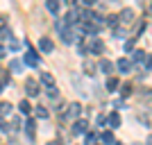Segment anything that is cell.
I'll return each instance as SVG.
<instances>
[{
	"instance_id": "25",
	"label": "cell",
	"mask_w": 152,
	"mask_h": 145,
	"mask_svg": "<svg viewBox=\"0 0 152 145\" xmlns=\"http://www.w3.org/2000/svg\"><path fill=\"white\" fill-rule=\"evenodd\" d=\"M84 143H86V145H93V143H95V134H86Z\"/></svg>"
},
{
	"instance_id": "4",
	"label": "cell",
	"mask_w": 152,
	"mask_h": 145,
	"mask_svg": "<svg viewBox=\"0 0 152 145\" xmlns=\"http://www.w3.org/2000/svg\"><path fill=\"white\" fill-rule=\"evenodd\" d=\"M104 120L109 122V127H111V129H118V127H121V114H118V111H111Z\"/></svg>"
},
{
	"instance_id": "32",
	"label": "cell",
	"mask_w": 152,
	"mask_h": 145,
	"mask_svg": "<svg viewBox=\"0 0 152 145\" xmlns=\"http://www.w3.org/2000/svg\"><path fill=\"white\" fill-rule=\"evenodd\" d=\"M5 55H7V48H5V45H0V59L5 57Z\"/></svg>"
},
{
	"instance_id": "15",
	"label": "cell",
	"mask_w": 152,
	"mask_h": 145,
	"mask_svg": "<svg viewBox=\"0 0 152 145\" xmlns=\"http://www.w3.org/2000/svg\"><path fill=\"white\" fill-rule=\"evenodd\" d=\"M25 127H27V134H30V136H34V129H37V122H34V118H27Z\"/></svg>"
},
{
	"instance_id": "18",
	"label": "cell",
	"mask_w": 152,
	"mask_h": 145,
	"mask_svg": "<svg viewBox=\"0 0 152 145\" xmlns=\"http://www.w3.org/2000/svg\"><path fill=\"white\" fill-rule=\"evenodd\" d=\"M107 88L109 91H116V88H118V79H116V77H109L107 79Z\"/></svg>"
},
{
	"instance_id": "21",
	"label": "cell",
	"mask_w": 152,
	"mask_h": 145,
	"mask_svg": "<svg viewBox=\"0 0 152 145\" xmlns=\"http://www.w3.org/2000/svg\"><path fill=\"white\" fill-rule=\"evenodd\" d=\"M121 95H123V98L132 95V86H129V84H123V86H121Z\"/></svg>"
},
{
	"instance_id": "24",
	"label": "cell",
	"mask_w": 152,
	"mask_h": 145,
	"mask_svg": "<svg viewBox=\"0 0 152 145\" xmlns=\"http://www.w3.org/2000/svg\"><path fill=\"white\" fill-rule=\"evenodd\" d=\"M48 98H50V100H52V98H59V91L55 86H50V88H48Z\"/></svg>"
},
{
	"instance_id": "14",
	"label": "cell",
	"mask_w": 152,
	"mask_h": 145,
	"mask_svg": "<svg viewBox=\"0 0 152 145\" xmlns=\"http://www.w3.org/2000/svg\"><path fill=\"white\" fill-rule=\"evenodd\" d=\"M18 109L23 111V114H30V111H32V104H30L27 100H20V102H18Z\"/></svg>"
},
{
	"instance_id": "12",
	"label": "cell",
	"mask_w": 152,
	"mask_h": 145,
	"mask_svg": "<svg viewBox=\"0 0 152 145\" xmlns=\"http://www.w3.org/2000/svg\"><path fill=\"white\" fill-rule=\"evenodd\" d=\"M132 18H134V12H132V9H123V14H121V20H123V23H132Z\"/></svg>"
},
{
	"instance_id": "19",
	"label": "cell",
	"mask_w": 152,
	"mask_h": 145,
	"mask_svg": "<svg viewBox=\"0 0 152 145\" xmlns=\"http://www.w3.org/2000/svg\"><path fill=\"white\" fill-rule=\"evenodd\" d=\"M0 39H12V30H9V27H0Z\"/></svg>"
},
{
	"instance_id": "16",
	"label": "cell",
	"mask_w": 152,
	"mask_h": 145,
	"mask_svg": "<svg viewBox=\"0 0 152 145\" xmlns=\"http://www.w3.org/2000/svg\"><path fill=\"white\" fill-rule=\"evenodd\" d=\"M134 61H145V59H148V55H145V52H143V50H134Z\"/></svg>"
},
{
	"instance_id": "10",
	"label": "cell",
	"mask_w": 152,
	"mask_h": 145,
	"mask_svg": "<svg viewBox=\"0 0 152 145\" xmlns=\"http://www.w3.org/2000/svg\"><path fill=\"white\" fill-rule=\"evenodd\" d=\"M100 68H102V73H107V75H109V73L114 70V63L109 61V59H102V61H100Z\"/></svg>"
},
{
	"instance_id": "17",
	"label": "cell",
	"mask_w": 152,
	"mask_h": 145,
	"mask_svg": "<svg viewBox=\"0 0 152 145\" xmlns=\"http://www.w3.org/2000/svg\"><path fill=\"white\" fill-rule=\"evenodd\" d=\"M0 114H2V116L12 114V104H9V102H0Z\"/></svg>"
},
{
	"instance_id": "7",
	"label": "cell",
	"mask_w": 152,
	"mask_h": 145,
	"mask_svg": "<svg viewBox=\"0 0 152 145\" xmlns=\"http://www.w3.org/2000/svg\"><path fill=\"white\" fill-rule=\"evenodd\" d=\"M39 48H41L43 52H52V48H55V45H52V41H50L48 36H43V39H39Z\"/></svg>"
},
{
	"instance_id": "33",
	"label": "cell",
	"mask_w": 152,
	"mask_h": 145,
	"mask_svg": "<svg viewBox=\"0 0 152 145\" xmlns=\"http://www.w3.org/2000/svg\"><path fill=\"white\" fill-rule=\"evenodd\" d=\"M48 145H59V141H50V143H48Z\"/></svg>"
},
{
	"instance_id": "30",
	"label": "cell",
	"mask_w": 152,
	"mask_h": 145,
	"mask_svg": "<svg viewBox=\"0 0 152 145\" xmlns=\"http://www.w3.org/2000/svg\"><path fill=\"white\" fill-rule=\"evenodd\" d=\"M107 23H109V25H116V23H118V18H116V16H109Z\"/></svg>"
},
{
	"instance_id": "9",
	"label": "cell",
	"mask_w": 152,
	"mask_h": 145,
	"mask_svg": "<svg viewBox=\"0 0 152 145\" xmlns=\"http://www.w3.org/2000/svg\"><path fill=\"white\" fill-rule=\"evenodd\" d=\"M77 16H80L77 9H70V12L66 14V23H68V25H75V23H77Z\"/></svg>"
},
{
	"instance_id": "22",
	"label": "cell",
	"mask_w": 152,
	"mask_h": 145,
	"mask_svg": "<svg viewBox=\"0 0 152 145\" xmlns=\"http://www.w3.org/2000/svg\"><path fill=\"white\" fill-rule=\"evenodd\" d=\"M37 116H39V118H48L50 114H48V109H45V107H37Z\"/></svg>"
},
{
	"instance_id": "28",
	"label": "cell",
	"mask_w": 152,
	"mask_h": 145,
	"mask_svg": "<svg viewBox=\"0 0 152 145\" xmlns=\"http://www.w3.org/2000/svg\"><path fill=\"white\" fill-rule=\"evenodd\" d=\"M0 132H9V125H7L5 120H0Z\"/></svg>"
},
{
	"instance_id": "6",
	"label": "cell",
	"mask_w": 152,
	"mask_h": 145,
	"mask_svg": "<svg viewBox=\"0 0 152 145\" xmlns=\"http://www.w3.org/2000/svg\"><path fill=\"white\" fill-rule=\"evenodd\" d=\"M23 61H25L27 66H39V55H37V52H34V50L30 48V50L25 52V59H23Z\"/></svg>"
},
{
	"instance_id": "23",
	"label": "cell",
	"mask_w": 152,
	"mask_h": 145,
	"mask_svg": "<svg viewBox=\"0 0 152 145\" xmlns=\"http://www.w3.org/2000/svg\"><path fill=\"white\" fill-rule=\"evenodd\" d=\"M64 41H66V43H73V41H75V34H73V32H64Z\"/></svg>"
},
{
	"instance_id": "20",
	"label": "cell",
	"mask_w": 152,
	"mask_h": 145,
	"mask_svg": "<svg viewBox=\"0 0 152 145\" xmlns=\"http://www.w3.org/2000/svg\"><path fill=\"white\" fill-rule=\"evenodd\" d=\"M102 141H104L107 145H111V143H114V134H111V132H102Z\"/></svg>"
},
{
	"instance_id": "13",
	"label": "cell",
	"mask_w": 152,
	"mask_h": 145,
	"mask_svg": "<svg viewBox=\"0 0 152 145\" xmlns=\"http://www.w3.org/2000/svg\"><path fill=\"white\" fill-rule=\"evenodd\" d=\"M45 9H48V12H52V14H57V12H59V2L48 0V2H45Z\"/></svg>"
},
{
	"instance_id": "5",
	"label": "cell",
	"mask_w": 152,
	"mask_h": 145,
	"mask_svg": "<svg viewBox=\"0 0 152 145\" xmlns=\"http://www.w3.org/2000/svg\"><path fill=\"white\" fill-rule=\"evenodd\" d=\"M25 91L30 98H37L39 95V84L34 82V79H25Z\"/></svg>"
},
{
	"instance_id": "8",
	"label": "cell",
	"mask_w": 152,
	"mask_h": 145,
	"mask_svg": "<svg viewBox=\"0 0 152 145\" xmlns=\"http://www.w3.org/2000/svg\"><path fill=\"white\" fill-rule=\"evenodd\" d=\"M116 66H118V70H121V73H127V70L132 68V63H129V59H118V63H116Z\"/></svg>"
},
{
	"instance_id": "31",
	"label": "cell",
	"mask_w": 152,
	"mask_h": 145,
	"mask_svg": "<svg viewBox=\"0 0 152 145\" xmlns=\"http://www.w3.org/2000/svg\"><path fill=\"white\" fill-rule=\"evenodd\" d=\"M9 82V77H2V79H0V91H2V88H5V84Z\"/></svg>"
},
{
	"instance_id": "3",
	"label": "cell",
	"mask_w": 152,
	"mask_h": 145,
	"mask_svg": "<svg viewBox=\"0 0 152 145\" xmlns=\"http://www.w3.org/2000/svg\"><path fill=\"white\" fill-rule=\"evenodd\" d=\"M89 129V120H84V118H80V120H75V125H73V134H84Z\"/></svg>"
},
{
	"instance_id": "11",
	"label": "cell",
	"mask_w": 152,
	"mask_h": 145,
	"mask_svg": "<svg viewBox=\"0 0 152 145\" xmlns=\"http://www.w3.org/2000/svg\"><path fill=\"white\" fill-rule=\"evenodd\" d=\"M41 82H43V84H45V86L50 88V86H52V84H55V77H52V75H50V73H41Z\"/></svg>"
},
{
	"instance_id": "26",
	"label": "cell",
	"mask_w": 152,
	"mask_h": 145,
	"mask_svg": "<svg viewBox=\"0 0 152 145\" xmlns=\"http://www.w3.org/2000/svg\"><path fill=\"white\" fill-rule=\"evenodd\" d=\"M129 50H134V39H129L125 43V52H129Z\"/></svg>"
},
{
	"instance_id": "29",
	"label": "cell",
	"mask_w": 152,
	"mask_h": 145,
	"mask_svg": "<svg viewBox=\"0 0 152 145\" xmlns=\"http://www.w3.org/2000/svg\"><path fill=\"white\" fill-rule=\"evenodd\" d=\"M12 70H14V73H18V70H20V63L18 61H12Z\"/></svg>"
},
{
	"instance_id": "2",
	"label": "cell",
	"mask_w": 152,
	"mask_h": 145,
	"mask_svg": "<svg viewBox=\"0 0 152 145\" xmlns=\"http://www.w3.org/2000/svg\"><path fill=\"white\" fill-rule=\"evenodd\" d=\"M80 111H82V104H80V102H70L64 116H66V118H77V116H80Z\"/></svg>"
},
{
	"instance_id": "27",
	"label": "cell",
	"mask_w": 152,
	"mask_h": 145,
	"mask_svg": "<svg viewBox=\"0 0 152 145\" xmlns=\"http://www.w3.org/2000/svg\"><path fill=\"white\" fill-rule=\"evenodd\" d=\"M84 70H86V73H93V70H95V66H93V63H89V61H86V63H84Z\"/></svg>"
},
{
	"instance_id": "1",
	"label": "cell",
	"mask_w": 152,
	"mask_h": 145,
	"mask_svg": "<svg viewBox=\"0 0 152 145\" xmlns=\"http://www.w3.org/2000/svg\"><path fill=\"white\" fill-rule=\"evenodd\" d=\"M102 50H104L102 39H89V52H93V55H100Z\"/></svg>"
}]
</instances>
